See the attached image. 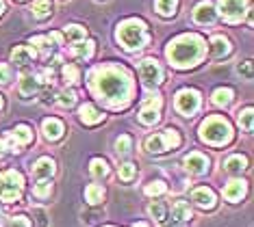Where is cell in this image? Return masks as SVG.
<instances>
[{"mask_svg":"<svg viewBox=\"0 0 254 227\" xmlns=\"http://www.w3.org/2000/svg\"><path fill=\"white\" fill-rule=\"evenodd\" d=\"M91 89L100 100H105L109 106L118 108L124 106L130 97L132 91V83H130V76L124 72L122 67H115V65H105L100 67L94 74V80H91Z\"/></svg>","mask_w":254,"mask_h":227,"instance_id":"obj_1","label":"cell"},{"mask_svg":"<svg viewBox=\"0 0 254 227\" xmlns=\"http://www.w3.org/2000/svg\"><path fill=\"white\" fill-rule=\"evenodd\" d=\"M204 56V39L200 35H181L167 45V59L178 69L195 67Z\"/></svg>","mask_w":254,"mask_h":227,"instance_id":"obj_2","label":"cell"},{"mask_svg":"<svg viewBox=\"0 0 254 227\" xmlns=\"http://www.w3.org/2000/svg\"><path fill=\"white\" fill-rule=\"evenodd\" d=\"M118 42L124 45L126 50H139L148 44V31L146 24L137 17H130V20L122 22L118 26Z\"/></svg>","mask_w":254,"mask_h":227,"instance_id":"obj_3","label":"cell"},{"mask_svg":"<svg viewBox=\"0 0 254 227\" xmlns=\"http://www.w3.org/2000/svg\"><path fill=\"white\" fill-rule=\"evenodd\" d=\"M200 138L204 143L219 147V145L228 143L233 138V128L224 117H209L200 126Z\"/></svg>","mask_w":254,"mask_h":227,"instance_id":"obj_4","label":"cell"},{"mask_svg":"<svg viewBox=\"0 0 254 227\" xmlns=\"http://www.w3.org/2000/svg\"><path fill=\"white\" fill-rule=\"evenodd\" d=\"M24 188V178L18 171L0 173V199L2 201H18Z\"/></svg>","mask_w":254,"mask_h":227,"instance_id":"obj_5","label":"cell"},{"mask_svg":"<svg viewBox=\"0 0 254 227\" xmlns=\"http://www.w3.org/2000/svg\"><path fill=\"white\" fill-rule=\"evenodd\" d=\"M200 108V93L195 89H183L176 93V110L183 113L185 117H191Z\"/></svg>","mask_w":254,"mask_h":227,"instance_id":"obj_6","label":"cell"},{"mask_svg":"<svg viewBox=\"0 0 254 227\" xmlns=\"http://www.w3.org/2000/svg\"><path fill=\"white\" fill-rule=\"evenodd\" d=\"M161 104H163V100H161L159 93H150L146 97V102H143V106H141V113H139V121L143 126H152L159 121Z\"/></svg>","mask_w":254,"mask_h":227,"instance_id":"obj_7","label":"cell"},{"mask_svg":"<svg viewBox=\"0 0 254 227\" xmlns=\"http://www.w3.org/2000/svg\"><path fill=\"white\" fill-rule=\"evenodd\" d=\"M248 11L246 0H219V13L226 22H239Z\"/></svg>","mask_w":254,"mask_h":227,"instance_id":"obj_8","label":"cell"},{"mask_svg":"<svg viewBox=\"0 0 254 227\" xmlns=\"http://www.w3.org/2000/svg\"><path fill=\"white\" fill-rule=\"evenodd\" d=\"M139 74L148 85H159L163 83V69L154 59H143L139 63Z\"/></svg>","mask_w":254,"mask_h":227,"instance_id":"obj_9","label":"cell"},{"mask_svg":"<svg viewBox=\"0 0 254 227\" xmlns=\"http://www.w3.org/2000/svg\"><path fill=\"white\" fill-rule=\"evenodd\" d=\"M31 141H33V132H31V128H28V126H18L15 130H11V132H9L7 138H4V147L18 151L20 145H26V143H31Z\"/></svg>","mask_w":254,"mask_h":227,"instance_id":"obj_10","label":"cell"},{"mask_svg":"<svg viewBox=\"0 0 254 227\" xmlns=\"http://www.w3.org/2000/svg\"><path fill=\"white\" fill-rule=\"evenodd\" d=\"M185 169H187L189 173H193V176H202V173H206V169H209V158H206L204 154H200V151H191V154L185 158Z\"/></svg>","mask_w":254,"mask_h":227,"instance_id":"obj_11","label":"cell"},{"mask_svg":"<svg viewBox=\"0 0 254 227\" xmlns=\"http://www.w3.org/2000/svg\"><path fill=\"white\" fill-rule=\"evenodd\" d=\"M191 201H195L200 208H206V210H211V208H215V193H213L211 188H206V186H200V188H195L191 193Z\"/></svg>","mask_w":254,"mask_h":227,"instance_id":"obj_12","label":"cell"},{"mask_svg":"<svg viewBox=\"0 0 254 227\" xmlns=\"http://www.w3.org/2000/svg\"><path fill=\"white\" fill-rule=\"evenodd\" d=\"M215 7L206 0V2H200L198 7L193 9V20L198 22V24H211L213 20H215Z\"/></svg>","mask_w":254,"mask_h":227,"instance_id":"obj_13","label":"cell"},{"mask_svg":"<svg viewBox=\"0 0 254 227\" xmlns=\"http://www.w3.org/2000/svg\"><path fill=\"white\" fill-rule=\"evenodd\" d=\"M244 195H246V182L244 180H233V182H228L226 188H224V197H226L230 203H237Z\"/></svg>","mask_w":254,"mask_h":227,"instance_id":"obj_14","label":"cell"},{"mask_svg":"<svg viewBox=\"0 0 254 227\" xmlns=\"http://www.w3.org/2000/svg\"><path fill=\"white\" fill-rule=\"evenodd\" d=\"M78 115H80V121H83V124H87V126L100 124L102 117H105V115H102L100 110L94 106V104H83L80 110H78Z\"/></svg>","mask_w":254,"mask_h":227,"instance_id":"obj_15","label":"cell"},{"mask_svg":"<svg viewBox=\"0 0 254 227\" xmlns=\"http://www.w3.org/2000/svg\"><path fill=\"white\" fill-rule=\"evenodd\" d=\"M55 160L50 158H39L35 165H33V173L39 178V180H50L55 176Z\"/></svg>","mask_w":254,"mask_h":227,"instance_id":"obj_16","label":"cell"},{"mask_svg":"<svg viewBox=\"0 0 254 227\" xmlns=\"http://www.w3.org/2000/svg\"><path fill=\"white\" fill-rule=\"evenodd\" d=\"M11 59H13V63H18V65H28V63L35 59V48H31V45H18V48L11 52Z\"/></svg>","mask_w":254,"mask_h":227,"instance_id":"obj_17","label":"cell"},{"mask_svg":"<svg viewBox=\"0 0 254 227\" xmlns=\"http://www.w3.org/2000/svg\"><path fill=\"white\" fill-rule=\"evenodd\" d=\"M63 42V37L59 33H50V37H42V35H37V37H33L31 39V45H35L37 50H42V52H48L50 48H53V44H61Z\"/></svg>","mask_w":254,"mask_h":227,"instance_id":"obj_18","label":"cell"},{"mask_svg":"<svg viewBox=\"0 0 254 227\" xmlns=\"http://www.w3.org/2000/svg\"><path fill=\"white\" fill-rule=\"evenodd\" d=\"M211 54L217 56V59H222V56L230 54V42L226 37H222V35H217V37L211 39Z\"/></svg>","mask_w":254,"mask_h":227,"instance_id":"obj_19","label":"cell"},{"mask_svg":"<svg viewBox=\"0 0 254 227\" xmlns=\"http://www.w3.org/2000/svg\"><path fill=\"white\" fill-rule=\"evenodd\" d=\"M44 135L46 138H50V141H57V138H61L63 135V124L59 119H46L44 121Z\"/></svg>","mask_w":254,"mask_h":227,"instance_id":"obj_20","label":"cell"},{"mask_svg":"<svg viewBox=\"0 0 254 227\" xmlns=\"http://www.w3.org/2000/svg\"><path fill=\"white\" fill-rule=\"evenodd\" d=\"M226 171L228 173H233V176H239L241 171H246V167H248V160L244 158V156H239V154H235V156H230V158L226 160Z\"/></svg>","mask_w":254,"mask_h":227,"instance_id":"obj_21","label":"cell"},{"mask_svg":"<svg viewBox=\"0 0 254 227\" xmlns=\"http://www.w3.org/2000/svg\"><path fill=\"white\" fill-rule=\"evenodd\" d=\"M102 197H105V190H102L100 184H89L87 188H85V199H87L91 206H96V203L102 201Z\"/></svg>","mask_w":254,"mask_h":227,"instance_id":"obj_22","label":"cell"},{"mask_svg":"<svg viewBox=\"0 0 254 227\" xmlns=\"http://www.w3.org/2000/svg\"><path fill=\"white\" fill-rule=\"evenodd\" d=\"M172 217H174L176 221H187V219H191L189 203H187V201H174V206H172Z\"/></svg>","mask_w":254,"mask_h":227,"instance_id":"obj_23","label":"cell"},{"mask_svg":"<svg viewBox=\"0 0 254 227\" xmlns=\"http://www.w3.org/2000/svg\"><path fill=\"white\" fill-rule=\"evenodd\" d=\"M74 56L76 59H91V54H94V42H78L76 45H74Z\"/></svg>","mask_w":254,"mask_h":227,"instance_id":"obj_24","label":"cell"},{"mask_svg":"<svg viewBox=\"0 0 254 227\" xmlns=\"http://www.w3.org/2000/svg\"><path fill=\"white\" fill-rule=\"evenodd\" d=\"M146 149H148V151H152V154H161V151H165V149H167V143H165L163 135H154V136H150L148 141H146Z\"/></svg>","mask_w":254,"mask_h":227,"instance_id":"obj_25","label":"cell"},{"mask_svg":"<svg viewBox=\"0 0 254 227\" xmlns=\"http://www.w3.org/2000/svg\"><path fill=\"white\" fill-rule=\"evenodd\" d=\"M230 102H233V91L230 89H217L213 93V104H215V106L224 108V106H228Z\"/></svg>","mask_w":254,"mask_h":227,"instance_id":"obj_26","label":"cell"},{"mask_svg":"<svg viewBox=\"0 0 254 227\" xmlns=\"http://www.w3.org/2000/svg\"><path fill=\"white\" fill-rule=\"evenodd\" d=\"M37 89H39L37 78H33V76H24V78H22V83H20V93L22 95H33Z\"/></svg>","mask_w":254,"mask_h":227,"instance_id":"obj_27","label":"cell"},{"mask_svg":"<svg viewBox=\"0 0 254 227\" xmlns=\"http://www.w3.org/2000/svg\"><path fill=\"white\" fill-rule=\"evenodd\" d=\"M31 11H33V15H35L37 20H44V17L50 13V0H35Z\"/></svg>","mask_w":254,"mask_h":227,"instance_id":"obj_28","label":"cell"},{"mask_svg":"<svg viewBox=\"0 0 254 227\" xmlns=\"http://www.w3.org/2000/svg\"><path fill=\"white\" fill-rule=\"evenodd\" d=\"M157 11L161 15H174V11L178 7V0H157Z\"/></svg>","mask_w":254,"mask_h":227,"instance_id":"obj_29","label":"cell"},{"mask_svg":"<svg viewBox=\"0 0 254 227\" xmlns=\"http://www.w3.org/2000/svg\"><path fill=\"white\" fill-rule=\"evenodd\" d=\"M89 171H91V176H94V178H105L109 173V167H107L105 160L94 158V160H91V165H89Z\"/></svg>","mask_w":254,"mask_h":227,"instance_id":"obj_30","label":"cell"},{"mask_svg":"<svg viewBox=\"0 0 254 227\" xmlns=\"http://www.w3.org/2000/svg\"><path fill=\"white\" fill-rule=\"evenodd\" d=\"M33 193H35V197H39V199H44V197H48L53 193V182H50V180H39L35 184V188H33Z\"/></svg>","mask_w":254,"mask_h":227,"instance_id":"obj_31","label":"cell"},{"mask_svg":"<svg viewBox=\"0 0 254 227\" xmlns=\"http://www.w3.org/2000/svg\"><path fill=\"white\" fill-rule=\"evenodd\" d=\"M163 138L167 143V149H176L178 145H181V135H178L174 128H167V130L163 132Z\"/></svg>","mask_w":254,"mask_h":227,"instance_id":"obj_32","label":"cell"},{"mask_svg":"<svg viewBox=\"0 0 254 227\" xmlns=\"http://www.w3.org/2000/svg\"><path fill=\"white\" fill-rule=\"evenodd\" d=\"M65 35H67V39H72V42H83L85 39V28L83 26H76V24H70V26H65Z\"/></svg>","mask_w":254,"mask_h":227,"instance_id":"obj_33","label":"cell"},{"mask_svg":"<svg viewBox=\"0 0 254 227\" xmlns=\"http://www.w3.org/2000/svg\"><path fill=\"white\" fill-rule=\"evenodd\" d=\"M130 147H132V141H130V136H126V135H122L118 141H115V149H118V154H122V156H128Z\"/></svg>","mask_w":254,"mask_h":227,"instance_id":"obj_34","label":"cell"},{"mask_svg":"<svg viewBox=\"0 0 254 227\" xmlns=\"http://www.w3.org/2000/svg\"><path fill=\"white\" fill-rule=\"evenodd\" d=\"M135 173H137V167L132 165V162L120 165V180H124V182H130V180L135 178Z\"/></svg>","mask_w":254,"mask_h":227,"instance_id":"obj_35","label":"cell"},{"mask_svg":"<svg viewBox=\"0 0 254 227\" xmlns=\"http://www.w3.org/2000/svg\"><path fill=\"white\" fill-rule=\"evenodd\" d=\"M252 119H254L252 108H246L244 113H239V126L244 128V130H248V132H252Z\"/></svg>","mask_w":254,"mask_h":227,"instance_id":"obj_36","label":"cell"},{"mask_svg":"<svg viewBox=\"0 0 254 227\" xmlns=\"http://www.w3.org/2000/svg\"><path fill=\"white\" fill-rule=\"evenodd\" d=\"M148 210H150V214H152V217L157 219V221H163V219H165V206H163V203H161V201L150 203V208H148Z\"/></svg>","mask_w":254,"mask_h":227,"instance_id":"obj_37","label":"cell"},{"mask_svg":"<svg viewBox=\"0 0 254 227\" xmlns=\"http://www.w3.org/2000/svg\"><path fill=\"white\" fill-rule=\"evenodd\" d=\"M165 193V184L163 182H152L146 186V195L150 197H157V195H163Z\"/></svg>","mask_w":254,"mask_h":227,"instance_id":"obj_38","label":"cell"},{"mask_svg":"<svg viewBox=\"0 0 254 227\" xmlns=\"http://www.w3.org/2000/svg\"><path fill=\"white\" fill-rule=\"evenodd\" d=\"M63 78H65V83H76L78 80V69L74 65H65L63 67Z\"/></svg>","mask_w":254,"mask_h":227,"instance_id":"obj_39","label":"cell"},{"mask_svg":"<svg viewBox=\"0 0 254 227\" xmlns=\"http://www.w3.org/2000/svg\"><path fill=\"white\" fill-rule=\"evenodd\" d=\"M74 102H76V93H74V91L59 93V104H61V106H72Z\"/></svg>","mask_w":254,"mask_h":227,"instance_id":"obj_40","label":"cell"},{"mask_svg":"<svg viewBox=\"0 0 254 227\" xmlns=\"http://www.w3.org/2000/svg\"><path fill=\"white\" fill-rule=\"evenodd\" d=\"M9 80H11V67L0 63V85H7Z\"/></svg>","mask_w":254,"mask_h":227,"instance_id":"obj_41","label":"cell"},{"mask_svg":"<svg viewBox=\"0 0 254 227\" xmlns=\"http://www.w3.org/2000/svg\"><path fill=\"white\" fill-rule=\"evenodd\" d=\"M9 227H31V223H28V219H24V217H13Z\"/></svg>","mask_w":254,"mask_h":227,"instance_id":"obj_42","label":"cell"},{"mask_svg":"<svg viewBox=\"0 0 254 227\" xmlns=\"http://www.w3.org/2000/svg\"><path fill=\"white\" fill-rule=\"evenodd\" d=\"M35 217H37V225L39 227H48V217H46L44 210H35Z\"/></svg>","mask_w":254,"mask_h":227,"instance_id":"obj_43","label":"cell"},{"mask_svg":"<svg viewBox=\"0 0 254 227\" xmlns=\"http://www.w3.org/2000/svg\"><path fill=\"white\" fill-rule=\"evenodd\" d=\"M239 72H244L248 78H252V63L248 61V63H244V65H239Z\"/></svg>","mask_w":254,"mask_h":227,"instance_id":"obj_44","label":"cell"},{"mask_svg":"<svg viewBox=\"0 0 254 227\" xmlns=\"http://www.w3.org/2000/svg\"><path fill=\"white\" fill-rule=\"evenodd\" d=\"M4 154H7V147H4V143L0 141V158H4Z\"/></svg>","mask_w":254,"mask_h":227,"instance_id":"obj_45","label":"cell"},{"mask_svg":"<svg viewBox=\"0 0 254 227\" xmlns=\"http://www.w3.org/2000/svg\"><path fill=\"white\" fill-rule=\"evenodd\" d=\"M2 11H4V2L0 0V15H2Z\"/></svg>","mask_w":254,"mask_h":227,"instance_id":"obj_46","label":"cell"},{"mask_svg":"<svg viewBox=\"0 0 254 227\" xmlns=\"http://www.w3.org/2000/svg\"><path fill=\"white\" fill-rule=\"evenodd\" d=\"M132 227H148V225H146V223H135Z\"/></svg>","mask_w":254,"mask_h":227,"instance_id":"obj_47","label":"cell"},{"mask_svg":"<svg viewBox=\"0 0 254 227\" xmlns=\"http://www.w3.org/2000/svg\"><path fill=\"white\" fill-rule=\"evenodd\" d=\"M2 104H4V102H2V95H0V108H2Z\"/></svg>","mask_w":254,"mask_h":227,"instance_id":"obj_48","label":"cell"}]
</instances>
